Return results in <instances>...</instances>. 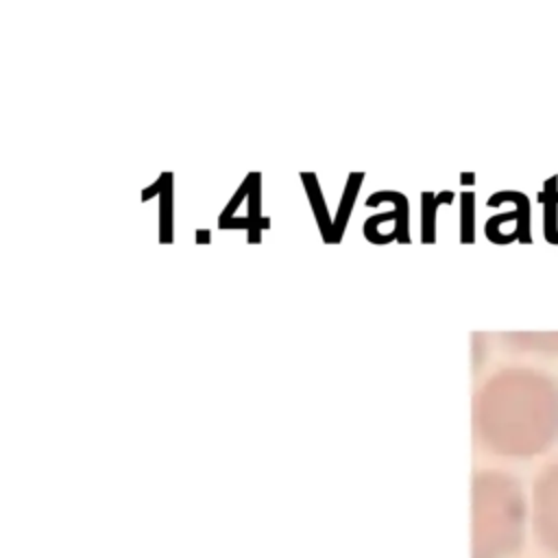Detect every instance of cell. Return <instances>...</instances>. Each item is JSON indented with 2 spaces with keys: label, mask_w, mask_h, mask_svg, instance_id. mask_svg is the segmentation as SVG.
Wrapping results in <instances>:
<instances>
[{
  "label": "cell",
  "mask_w": 558,
  "mask_h": 558,
  "mask_svg": "<svg viewBox=\"0 0 558 558\" xmlns=\"http://www.w3.org/2000/svg\"><path fill=\"white\" fill-rule=\"evenodd\" d=\"M460 240L473 242L475 240V194L462 192L460 198Z\"/></svg>",
  "instance_id": "obj_8"
},
{
  "label": "cell",
  "mask_w": 558,
  "mask_h": 558,
  "mask_svg": "<svg viewBox=\"0 0 558 558\" xmlns=\"http://www.w3.org/2000/svg\"><path fill=\"white\" fill-rule=\"evenodd\" d=\"M538 203L543 205V235L549 244L558 246V174L543 181Z\"/></svg>",
  "instance_id": "obj_5"
},
{
  "label": "cell",
  "mask_w": 558,
  "mask_h": 558,
  "mask_svg": "<svg viewBox=\"0 0 558 558\" xmlns=\"http://www.w3.org/2000/svg\"><path fill=\"white\" fill-rule=\"evenodd\" d=\"M527 504L521 482L484 469L471 484V558H510L523 545Z\"/></svg>",
  "instance_id": "obj_2"
},
{
  "label": "cell",
  "mask_w": 558,
  "mask_h": 558,
  "mask_svg": "<svg viewBox=\"0 0 558 558\" xmlns=\"http://www.w3.org/2000/svg\"><path fill=\"white\" fill-rule=\"evenodd\" d=\"M482 447L504 458H532L558 442V379L530 366L493 373L473 399Z\"/></svg>",
  "instance_id": "obj_1"
},
{
  "label": "cell",
  "mask_w": 558,
  "mask_h": 558,
  "mask_svg": "<svg viewBox=\"0 0 558 558\" xmlns=\"http://www.w3.org/2000/svg\"><path fill=\"white\" fill-rule=\"evenodd\" d=\"M453 198V192L445 190L438 196L425 192L423 194V240L432 242L434 240V218H436V207L440 203H449Z\"/></svg>",
  "instance_id": "obj_7"
},
{
  "label": "cell",
  "mask_w": 558,
  "mask_h": 558,
  "mask_svg": "<svg viewBox=\"0 0 558 558\" xmlns=\"http://www.w3.org/2000/svg\"><path fill=\"white\" fill-rule=\"evenodd\" d=\"M506 342L519 347V351L558 353V331H532V333H506Z\"/></svg>",
  "instance_id": "obj_6"
},
{
  "label": "cell",
  "mask_w": 558,
  "mask_h": 558,
  "mask_svg": "<svg viewBox=\"0 0 558 558\" xmlns=\"http://www.w3.org/2000/svg\"><path fill=\"white\" fill-rule=\"evenodd\" d=\"M510 203V209L499 211L486 220V238L495 244H510L514 240L519 242H532V216H530V198L519 190H499L495 192L486 203Z\"/></svg>",
  "instance_id": "obj_4"
},
{
  "label": "cell",
  "mask_w": 558,
  "mask_h": 558,
  "mask_svg": "<svg viewBox=\"0 0 558 558\" xmlns=\"http://www.w3.org/2000/svg\"><path fill=\"white\" fill-rule=\"evenodd\" d=\"M532 525L541 545L558 556V460L547 464L534 480Z\"/></svg>",
  "instance_id": "obj_3"
}]
</instances>
